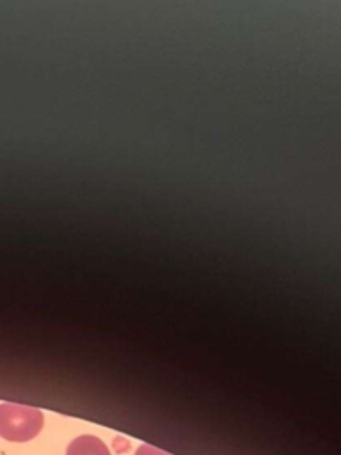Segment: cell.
<instances>
[{"label":"cell","mask_w":341,"mask_h":455,"mask_svg":"<svg viewBox=\"0 0 341 455\" xmlns=\"http://www.w3.org/2000/svg\"><path fill=\"white\" fill-rule=\"evenodd\" d=\"M135 455H170V453H165V451H162L155 446H149V444H142V446L137 448Z\"/></svg>","instance_id":"3"},{"label":"cell","mask_w":341,"mask_h":455,"mask_svg":"<svg viewBox=\"0 0 341 455\" xmlns=\"http://www.w3.org/2000/svg\"><path fill=\"white\" fill-rule=\"evenodd\" d=\"M44 425L39 409L21 403H0V437L12 443L34 439Z\"/></svg>","instance_id":"1"},{"label":"cell","mask_w":341,"mask_h":455,"mask_svg":"<svg viewBox=\"0 0 341 455\" xmlns=\"http://www.w3.org/2000/svg\"><path fill=\"white\" fill-rule=\"evenodd\" d=\"M66 455H110V451L101 439L94 435H80L69 443Z\"/></svg>","instance_id":"2"}]
</instances>
